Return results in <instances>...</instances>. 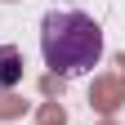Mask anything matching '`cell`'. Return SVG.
Instances as JSON below:
<instances>
[{
  "label": "cell",
  "mask_w": 125,
  "mask_h": 125,
  "mask_svg": "<svg viewBox=\"0 0 125 125\" xmlns=\"http://www.w3.org/2000/svg\"><path fill=\"white\" fill-rule=\"evenodd\" d=\"M40 58L54 76H81L103 58V27L81 9H49L40 18Z\"/></svg>",
  "instance_id": "6da1fadb"
},
{
  "label": "cell",
  "mask_w": 125,
  "mask_h": 125,
  "mask_svg": "<svg viewBox=\"0 0 125 125\" xmlns=\"http://www.w3.org/2000/svg\"><path fill=\"white\" fill-rule=\"evenodd\" d=\"M22 81V54L13 45H0V89H13Z\"/></svg>",
  "instance_id": "7a4b0ae2"
}]
</instances>
